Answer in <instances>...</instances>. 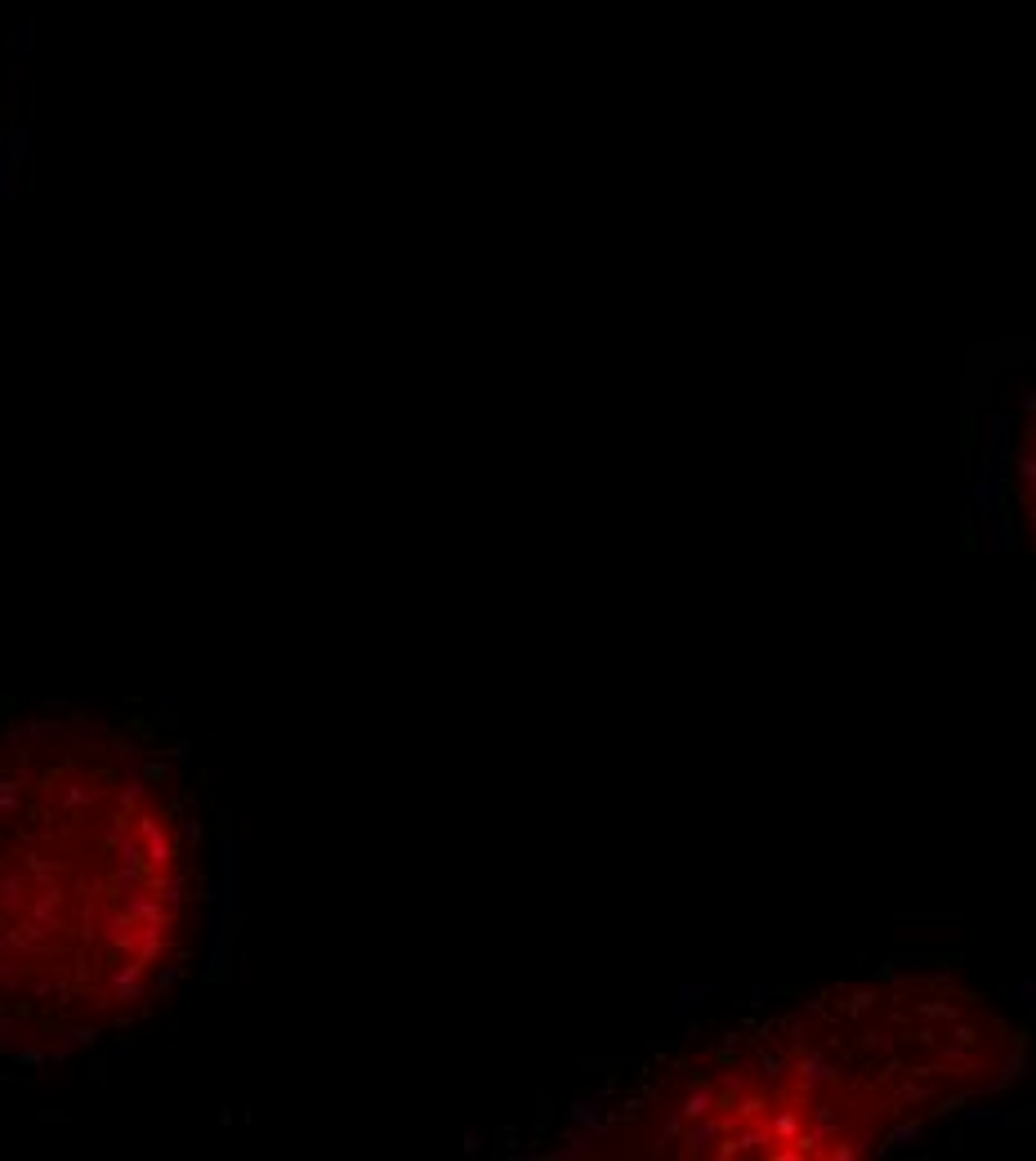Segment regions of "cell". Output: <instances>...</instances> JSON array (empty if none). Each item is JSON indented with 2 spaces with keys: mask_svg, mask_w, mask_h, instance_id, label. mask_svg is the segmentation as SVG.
I'll use <instances>...</instances> for the list:
<instances>
[{
  "mask_svg": "<svg viewBox=\"0 0 1036 1161\" xmlns=\"http://www.w3.org/2000/svg\"><path fill=\"white\" fill-rule=\"evenodd\" d=\"M1027 411H1032V421H1027L1023 447L1014 452V474H1019V482H1023L1027 505H1032V518H1036V398L1027 402Z\"/></svg>",
  "mask_w": 1036,
  "mask_h": 1161,
  "instance_id": "cell-2",
  "label": "cell"
},
{
  "mask_svg": "<svg viewBox=\"0 0 1036 1161\" xmlns=\"http://www.w3.org/2000/svg\"><path fill=\"white\" fill-rule=\"evenodd\" d=\"M206 863L174 760L81 715L0 737V1050L67 1055L161 1005Z\"/></svg>",
  "mask_w": 1036,
  "mask_h": 1161,
  "instance_id": "cell-1",
  "label": "cell"
}]
</instances>
